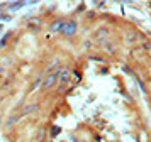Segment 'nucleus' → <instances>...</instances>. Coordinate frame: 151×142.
Returning a JSON list of instances; mask_svg holds the SVG:
<instances>
[{"instance_id": "f257e3e1", "label": "nucleus", "mask_w": 151, "mask_h": 142, "mask_svg": "<svg viewBox=\"0 0 151 142\" xmlns=\"http://www.w3.org/2000/svg\"><path fill=\"white\" fill-rule=\"evenodd\" d=\"M58 76H60V69H56V71H53V73H49L46 78H44V81H42V86L44 88H51L55 83H58Z\"/></svg>"}, {"instance_id": "f03ea898", "label": "nucleus", "mask_w": 151, "mask_h": 142, "mask_svg": "<svg viewBox=\"0 0 151 142\" xmlns=\"http://www.w3.org/2000/svg\"><path fill=\"white\" fill-rule=\"evenodd\" d=\"M75 29H76L75 22H63V27H61V31H60V32L66 34V36H71V34L75 32Z\"/></svg>"}, {"instance_id": "7ed1b4c3", "label": "nucleus", "mask_w": 151, "mask_h": 142, "mask_svg": "<svg viewBox=\"0 0 151 142\" xmlns=\"http://www.w3.org/2000/svg\"><path fill=\"white\" fill-rule=\"evenodd\" d=\"M70 78H71V73H70V69H61V71H60V76H58L60 83H68Z\"/></svg>"}, {"instance_id": "20e7f679", "label": "nucleus", "mask_w": 151, "mask_h": 142, "mask_svg": "<svg viewBox=\"0 0 151 142\" xmlns=\"http://www.w3.org/2000/svg\"><path fill=\"white\" fill-rule=\"evenodd\" d=\"M61 27H63V22H61V20H58V22H55V24L51 26V31L58 32V31H61Z\"/></svg>"}, {"instance_id": "39448f33", "label": "nucleus", "mask_w": 151, "mask_h": 142, "mask_svg": "<svg viewBox=\"0 0 151 142\" xmlns=\"http://www.w3.org/2000/svg\"><path fill=\"white\" fill-rule=\"evenodd\" d=\"M136 37H137V34H134V32H127L126 34V41H127V42H132Z\"/></svg>"}, {"instance_id": "423d86ee", "label": "nucleus", "mask_w": 151, "mask_h": 142, "mask_svg": "<svg viewBox=\"0 0 151 142\" xmlns=\"http://www.w3.org/2000/svg\"><path fill=\"white\" fill-rule=\"evenodd\" d=\"M107 34H109L107 29H100V31H97V32H95V36H97V37H100V36H107Z\"/></svg>"}, {"instance_id": "0eeeda50", "label": "nucleus", "mask_w": 151, "mask_h": 142, "mask_svg": "<svg viewBox=\"0 0 151 142\" xmlns=\"http://www.w3.org/2000/svg\"><path fill=\"white\" fill-rule=\"evenodd\" d=\"M29 26H31V27H39V20H31V22H29Z\"/></svg>"}, {"instance_id": "6e6552de", "label": "nucleus", "mask_w": 151, "mask_h": 142, "mask_svg": "<svg viewBox=\"0 0 151 142\" xmlns=\"http://www.w3.org/2000/svg\"><path fill=\"white\" fill-rule=\"evenodd\" d=\"M56 134H60V127H53V130H51V135L55 137Z\"/></svg>"}, {"instance_id": "1a4fd4ad", "label": "nucleus", "mask_w": 151, "mask_h": 142, "mask_svg": "<svg viewBox=\"0 0 151 142\" xmlns=\"http://www.w3.org/2000/svg\"><path fill=\"white\" fill-rule=\"evenodd\" d=\"M22 5H24V2H19V4H14V5H12V10H15V9H21Z\"/></svg>"}, {"instance_id": "9d476101", "label": "nucleus", "mask_w": 151, "mask_h": 142, "mask_svg": "<svg viewBox=\"0 0 151 142\" xmlns=\"http://www.w3.org/2000/svg\"><path fill=\"white\" fill-rule=\"evenodd\" d=\"M146 47H148V49H151V42H148V44H146Z\"/></svg>"}, {"instance_id": "9b49d317", "label": "nucleus", "mask_w": 151, "mask_h": 142, "mask_svg": "<svg viewBox=\"0 0 151 142\" xmlns=\"http://www.w3.org/2000/svg\"><path fill=\"white\" fill-rule=\"evenodd\" d=\"M0 73H2V68H0Z\"/></svg>"}]
</instances>
